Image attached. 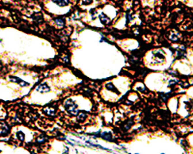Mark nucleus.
Returning a JSON list of instances; mask_svg holds the SVG:
<instances>
[{
    "label": "nucleus",
    "mask_w": 193,
    "mask_h": 154,
    "mask_svg": "<svg viewBox=\"0 0 193 154\" xmlns=\"http://www.w3.org/2000/svg\"><path fill=\"white\" fill-rule=\"evenodd\" d=\"M105 86H106L107 89H108V90H110V91L113 92V93H117V94L120 93L118 90L116 89V87L113 86V83H111V82H110V83H107V84H106Z\"/></svg>",
    "instance_id": "obj_6"
},
{
    "label": "nucleus",
    "mask_w": 193,
    "mask_h": 154,
    "mask_svg": "<svg viewBox=\"0 0 193 154\" xmlns=\"http://www.w3.org/2000/svg\"><path fill=\"white\" fill-rule=\"evenodd\" d=\"M64 106L67 112L70 113V115L76 116L77 114L78 110H77V104L75 103L72 99H67L64 103Z\"/></svg>",
    "instance_id": "obj_1"
},
{
    "label": "nucleus",
    "mask_w": 193,
    "mask_h": 154,
    "mask_svg": "<svg viewBox=\"0 0 193 154\" xmlns=\"http://www.w3.org/2000/svg\"><path fill=\"white\" fill-rule=\"evenodd\" d=\"M92 1H93V0H82V3H83V4L87 5V4H90V3H91Z\"/></svg>",
    "instance_id": "obj_13"
},
{
    "label": "nucleus",
    "mask_w": 193,
    "mask_h": 154,
    "mask_svg": "<svg viewBox=\"0 0 193 154\" xmlns=\"http://www.w3.org/2000/svg\"><path fill=\"white\" fill-rule=\"evenodd\" d=\"M86 116H87V115L86 114H84V113H80V115L78 116V120L79 121H84L85 120V118H86Z\"/></svg>",
    "instance_id": "obj_12"
},
{
    "label": "nucleus",
    "mask_w": 193,
    "mask_h": 154,
    "mask_svg": "<svg viewBox=\"0 0 193 154\" xmlns=\"http://www.w3.org/2000/svg\"><path fill=\"white\" fill-rule=\"evenodd\" d=\"M43 112L44 113H46L47 115H50V116H53L54 115V113H55V110H54L53 108H50V107H46V109H44Z\"/></svg>",
    "instance_id": "obj_7"
},
{
    "label": "nucleus",
    "mask_w": 193,
    "mask_h": 154,
    "mask_svg": "<svg viewBox=\"0 0 193 154\" xmlns=\"http://www.w3.org/2000/svg\"><path fill=\"white\" fill-rule=\"evenodd\" d=\"M53 2L60 7H64L66 5H67L70 3L69 0H53Z\"/></svg>",
    "instance_id": "obj_4"
},
{
    "label": "nucleus",
    "mask_w": 193,
    "mask_h": 154,
    "mask_svg": "<svg viewBox=\"0 0 193 154\" xmlns=\"http://www.w3.org/2000/svg\"><path fill=\"white\" fill-rule=\"evenodd\" d=\"M99 19L101 20V22L104 25L108 24L109 22H110V19H109L108 17L106 15H104V13H101V14L99 16Z\"/></svg>",
    "instance_id": "obj_5"
},
{
    "label": "nucleus",
    "mask_w": 193,
    "mask_h": 154,
    "mask_svg": "<svg viewBox=\"0 0 193 154\" xmlns=\"http://www.w3.org/2000/svg\"><path fill=\"white\" fill-rule=\"evenodd\" d=\"M2 68H3V64H2L1 61H0V70H2Z\"/></svg>",
    "instance_id": "obj_14"
},
{
    "label": "nucleus",
    "mask_w": 193,
    "mask_h": 154,
    "mask_svg": "<svg viewBox=\"0 0 193 154\" xmlns=\"http://www.w3.org/2000/svg\"><path fill=\"white\" fill-rule=\"evenodd\" d=\"M36 90L37 92L41 93H48V92H50V87H49L46 83H43V84L39 85L36 88Z\"/></svg>",
    "instance_id": "obj_3"
},
{
    "label": "nucleus",
    "mask_w": 193,
    "mask_h": 154,
    "mask_svg": "<svg viewBox=\"0 0 193 154\" xmlns=\"http://www.w3.org/2000/svg\"><path fill=\"white\" fill-rule=\"evenodd\" d=\"M56 24L59 26H64V22H63V19H56L55 20Z\"/></svg>",
    "instance_id": "obj_10"
},
{
    "label": "nucleus",
    "mask_w": 193,
    "mask_h": 154,
    "mask_svg": "<svg viewBox=\"0 0 193 154\" xmlns=\"http://www.w3.org/2000/svg\"><path fill=\"white\" fill-rule=\"evenodd\" d=\"M153 55L155 56V59H160V61H161V62H162V60H161V59L164 60V55L162 54V53H157V52H154V53H153Z\"/></svg>",
    "instance_id": "obj_8"
},
{
    "label": "nucleus",
    "mask_w": 193,
    "mask_h": 154,
    "mask_svg": "<svg viewBox=\"0 0 193 154\" xmlns=\"http://www.w3.org/2000/svg\"><path fill=\"white\" fill-rule=\"evenodd\" d=\"M101 137L103 138L104 140L111 141V139H112V136H111V134L110 132H104V133L101 135Z\"/></svg>",
    "instance_id": "obj_9"
},
{
    "label": "nucleus",
    "mask_w": 193,
    "mask_h": 154,
    "mask_svg": "<svg viewBox=\"0 0 193 154\" xmlns=\"http://www.w3.org/2000/svg\"><path fill=\"white\" fill-rule=\"evenodd\" d=\"M0 152H1V150H0Z\"/></svg>",
    "instance_id": "obj_15"
},
{
    "label": "nucleus",
    "mask_w": 193,
    "mask_h": 154,
    "mask_svg": "<svg viewBox=\"0 0 193 154\" xmlns=\"http://www.w3.org/2000/svg\"><path fill=\"white\" fill-rule=\"evenodd\" d=\"M16 135H17V137L19 138V140H20V141H23V140H24L25 136H24V134H23V133H22V132H17Z\"/></svg>",
    "instance_id": "obj_11"
},
{
    "label": "nucleus",
    "mask_w": 193,
    "mask_h": 154,
    "mask_svg": "<svg viewBox=\"0 0 193 154\" xmlns=\"http://www.w3.org/2000/svg\"><path fill=\"white\" fill-rule=\"evenodd\" d=\"M10 80L11 82H16L17 84H19V86H29V83L24 80H21L20 78L19 77H16V76H10Z\"/></svg>",
    "instance_id": "obj_2"
}]
</instances>
